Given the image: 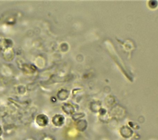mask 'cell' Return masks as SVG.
<instances>
[{
  "label": "cell",
  "mask_w": 158,
  "mask_h": 140,
  "mask_svg": "<svg viewBox=\"0 0 158 140\" xmlns=\"http://www.w3.org/2000/svg\"><path fill=\"white\" fill-rule=\"evenodd\" d=\"M35 121L39 126L44 127L48 124L49 119L47 115H46L45 114L40 113L36 117Z\"/></svg>",
  "instance_id": "cell-1"
},
{
  "label": "cell",
  "mask_w": 158,
  "mask_h": 140,
  "mask_svg": "<svg viewBox=\"0 0 158 140\" xmlns=\"http://www.w3.org/2000/svg\"><path fill=\"white\" fill-rule=\"evenodd\" d=\"M64 117L61 115L59 114H57L56 115H54L52 118V123L57 126H61L63 123H64Z\"/></svg>",
  "instance_id": "cell-2"
},
{
  "label": "cell",
  "mask_w": 158,
  "mask_h": 140,
  "mask_svg": "<svg viewBox=\"0 0 158 140\" xmlns=\"http://www.w3.org/2000/svg\"><path fill=\"white\" fill-rule=\"evenodd\" d=\"M2 128L1 126L0 125V137L2 135Z\"/></svg>",
  "instance_id": "cell-3"
}]
</instances>
